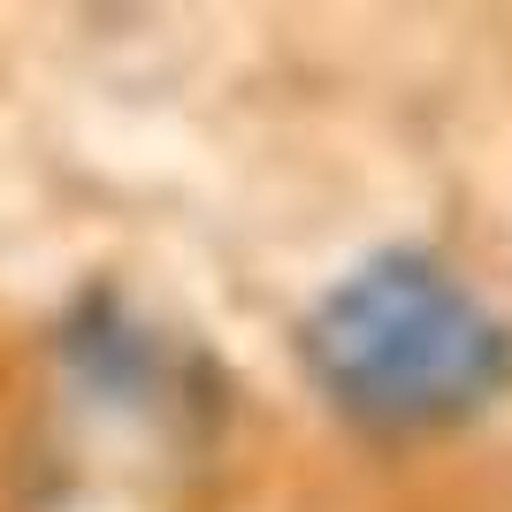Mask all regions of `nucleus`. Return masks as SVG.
I'll return each mask as SVG.
<instances>
[{
    "label": "nucleus",
    "instance_id": "f257e3e1",
    "mask_svg": "<svg viewBox=\"0 0 512 512\" xmlns=\"http://www.w3.org/2000/svg\"><path fill=\"white\" fill-rule=\"evenodd\" d=\"M299 352L321 398L383 436L459 428L512 390V329L428 253H383L329 283Z\"/></svg>",
    "mask_w": 512,
    "mask_h": 512
}]
</instances>
